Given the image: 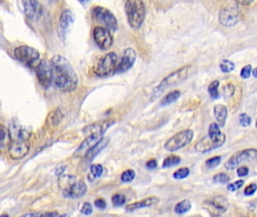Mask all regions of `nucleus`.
Here are the masks:
<instances>
[{
  "label": "nucleus",
  "instance_id": "f257e3e1",
  "mask_svg": "<svg viewBox=\"0 0 257 217\" xmlns=\"http://www.w3.org/2000/svg\"><path fill=\"white\" fill-rule=\"evenodd\" d=\"M50 62L54 85L63 92L75 91L79 83V78L69 60L63 56L55 55Z\"/></svg>",
  "mask_w": 257,
  "mask_h": 217
},
{
  "label": "nucleus",
  "instance_id": "f03ea898",
  "mask_svg": "<svg viewBox=\"0 0 257 217\" xmlns=\"http://www.w3.org/2000/svg\"><path fill=\"white\" fill-rule=\"evenodd\" d=\"M29 136V133L17 124L11 127L9 137L12 140V143L8 148V154L11 159L17 160L27 155L30 148Z\"/></svg>",
  "mask_w": 257,
  "mask_h": 217
},
{
  "label": "nucleus",
  "instance_id": "7ed1b4c3",
  "mask_svg": "<svg viewBox=\"0 0 257 217\" xmlns=\"http://www.w3.org/2000/svg\"><path fill=\"white\" fill-rule=\"evenodd\" d=\"M226 140L227 137L225 134L220 131V125L218 123L213 122L210 125L208 135L196 143L195 150L199 153H208L222 147Z\"/></svg>",
  "mask_w": 257,
  "mask_h": 217
},
{
  "label": "nucleus",
  "instance_id": "20e7f679",
  "mask_svg": "<svg viewBox=\"0 0 257 217\" xmlns=\"http://www.w3.org/2000/svg\"><path fill=\"white\" fill-rule=\"evenodd\" d=\"M192 66H185L171 72V74L165 78L159 85L153 90L152 94V100H155L160 97L164 91L168 88L175 86L184 82L191 74Z\"/></svg>",
  "mask_w": 257,
  "mask_h": 217
},
{
  "label": "nucleus",
  "instance_id": "39448f33",
  "mask_svg": "<svg viewBox=\"0 0 257 217\" xmlns=\"http://www.w3.org/2000/svg\"><path fill=\"white\" fill-rule=\"evenodd\" d=\"M125 11L130 26L139 29L146 17V5L143 0H127Z\"/></svg>",
  "mask_w": 257,
  "mask_h": 217
},
{
  "label": "nucleus",
  "instance_id": "423d86ee",
  "mask_svg": "<svg viewBox=\"0 0 257 217\" xmlns=\"http://www.w3.org/2000/svg\"><path fill=\"white\" fill-rule=\"evenodd\" d=\"M119 58L115 52H109L100 57L94 66V72L99 77L109 76L116 72L119 66Z\"/></svg>",
  "mask_w": 257,
  "mask_h": 217
},
{
  "label": "nucleus",
  "instance_id": "0eeeda50",
  "mask_svg": "<svg viewBox=\"0 0 257 217\" xmlns=\"http://www.w3.org/2000/svg\"><path fill=\"white\" fill-rule=\"evenodd\" d=\"M93 18L111 32L118 29V21L116 16L108 8L103 6H96L91 11Z\"/></svg>",
  "mask_w": 257,
  "mask_h": 217
},
{
  "label": "nucleus",
  "instance_id": "6e6552de",
  "mask_svg": "<svg viewBox=\"0 0 257 217\" xmlns=\"http://www.w3.org/2000/svg\"><path fill=\"white\" fill-rule=\"evenodd\" d=\"M194 133L192 130H184L174 134L165 143V149L168 152H176L191 143Z\"/></svg>",
  "mask_w": 257,
  "mask_h": 217
},
{
  "label": "nucleus",
  "instance_id": "1a4fd4ad",
  "mask_svg": "<svg viewBox=\"0 0 257 217\" xmlns=\"http://www.w3.org/2000/svg\"><path fill=\"white\" fill-rule=\"evenodd\" d=\"M246 162H257V150L246 149L237 152L224 164L226 169L231 171L237 168L239 165Z\"/></svg>",
  "mask_w": 257,
  "mask_h": 217
},
{
  "label": "nucleus",
  "instance_id": "9d476101",
  "mask_svg": "<svg viewBox=\"0 0 257 217\" xmlns=\"http://www.w3.org/2000/svg\"><path fill=\"white\" fill-rule=\"evenodd\" d=\"M14 54L19 61L28 66H32L39 61L40 54L32 47L28 45H20L14 49Z\"/></svg>",
  "mask_w": 257,
  "mask_h": 217
},
{
  "label": "nucleus",
  "instance_id": "9b49d317",
  "mask_svg": "<svg viewBox=\"0 0 257 217\" xmlns=\"http://www.w3.org/2000/svg\"><path fill=\"white\" fill-rule=\"evenodd\" d=\"M240 11L236 7H225L220 10L219 14V21L222 26L227 27L236 26L240 22Z\"/></svg>",
  "mask_w": 257,
  "mask_h": 217
},
{
  "label": "nucleus",
  "instance_id": "f8f14e48",
  "mask_svg": "<svg viewBox=\"0 0 257 217\" xmlns=\"http://www.w3.org/2000/svg\"><path fill=\"white\" fill-rule=\"evenodd\" d=\"M35 74L42 86L45 88L49 87L53 82L51 62L45 60H40L35 67Z\"/></svg>",
  "mask_w": 257,
  "mask_h": 217
},
{
  "label": "nucleus",
  "instance_id": "ddd939ff",
  "mask_svg": "<svg viewBox=\"0 0 257 217\" xmlns=\"http://www.w3.org/2000/svg\"><path fill=\"white\" fill-rule=\"evenodd\" d=\"M93 36L97 46L102 50H108L113 44V37L111 31L103 27L96 26L93 30Z\"/></svg>",
  "mask_w": 257,
  "mask_h": 217
},
{
  "label": "nucleus",
  "instance_id": "4468645a",
  "mask_svg": "<svg viewBox=\"0 0 257 217\" xmlns=\"http://www.w3.org/2000/svg\"><path fill=\"white\" fill-rule=\"evenodd\" d=\"M230 203L225 197L217 196L205 202V208H206L212 216L222 215L227 212Z\"/></svg>",
  "mask_w": 257,
  "mask_h": 217
},
{
  "label": "nucleus",
  "instance_id": "2eb2a0df",
  "mask_svg": "<svg viewBox=\"0 0 257 217\" xmlns=\"http://www.w3.org/2000/svg\"><path fill=\"white\" fill-rule=\"evenodd\" d=\"M74 21L75 15L72 11L66 10L62 13L57 25V33L60 39H64L66 38L68 31L69 30Z\"/></svg>",
  "mask_w": 257,
  "mask_h": 217
},
{
  "label": "nucleus",
  "instance_id": "dca6fc26",
  "mask_svg": "<svg viewBox=\"0 0 257 217\" xmlns=\"http://www.w3.org/2000/svg\"><path fill=\"white\" fill-rule=\"evenodd\" d=\"M23 8L26 17L31 20H38L42 15V5L37 0H23Z\"/></svg>",
  "mask_w": 257,
  "mask_h": 217
},
{
  "label": "nucleus",
  "instance_id": "f3484780",
  "mask_svg": "<svg viewBox=\"0 0 257 217\" xmlns=\"http://www.w3.org/2000/svg\"><path fill=\"white\" fill-rule=\"evenodd\" d=\"M103 134H91L88 136L86 139H85L83 142L81 143L80 146L78 147L76 151L75 152L74 156L80 157V156H85L88 151L94 147L97 143L103 139Z\"/></svg>",
  "mask_w": 257,
  "mask_h": 217
},
{
  "label": "nucleus",
  "instance_id": "a211bd4d",
  "mask_svg": "<svg viewBox=\"0 0 257 217\" xmlns=\"http://www.w3.org/2000/svg\"><path fill=\"white\" fill-rule=\"evenodd\" d=\"M87 190L88 187L85 182L82 180L76 181L70 187L63 190V196L69 199H79L86 194Z\"/></svg>",
  "mask_w": 257,
  "mask_h": 217
},
{
  "label": "nucleus",
  "instance_id": "6ab92c4d",
  "mask_svg": "<svg viewBox=\"0 0 257 217\" xmlns=\"http://www.w3.org/2000/svg\"><path fill=\"white\" fill-rule=\"evenodd\" d=\"M136 60H137L136 51L133 48H127L122 54V59H121L116 72L122 73V72H126L134 66Z\"/></svg>",
  "mask_w": 257,
  "mask_h": 217
},
{
  "label": "nucleus",
  "instance_id": "aec40b11",
  "mask_svg": "<svg viewBox=\"0 0 257 217\" xmlns=\"http://www.w3.org/2000/svg\"><path fill=\"white\" fill-rule=\"evenodd\" d=\"M115 123V121L113 119H107V120L100 121V122H96V123L92 124V125L87 126L84 129L85 133L88 134V135L91 134H103L110 128V126Z\"/></svg>",
  "mask_w": 257,
  "mask_h": 217
},
{
  "label": "nucleus",
  "instance_id": "412c9836",
  "mask_svg": "<svg viewBox=\"0 0 257 217\" xmlns=\"http://www.w3.org/2000/svg\"><path fill=\"white\" fill-rule=\"evenodd\" d=\"M159 202V199L156 196H152V197L146 198L140 202H135V203L131 204L128 205L125 208L128 212H133L136 210L142 209V208H149V207L154 206L158 205Z\"/></svg>",
  "mask_w": 257,
  "mask_h": 217
},
{
  "label": "nucleus",
  "instance_id": "4be33fe9",
  "mask_svg": "<svg viewBox=\"0 0 257 217\" xmlns=\"http://www.w3.org/2000/svg\"><path fill=\"white\" fill-rule=\"evenodd\" d=\"M214 114L220 128L225 126L227 114H228L227 108L224 105H216L214 108Z\"/></svg>",
  "mask_w": 257,
  "mask_h": 217
},
{
  "label": "nucleus",
  "instance_id": "5701e85b",
  "mask_svg": "<svg viewBox=\"0 0 257 217\" xmlns=\"http://www.w3.org/2000/svg\"><path fill=\"white\" fill-rule=\"evenodd\" d=\"M109 142V140H108L107 138L102 139L99 143H97L94 147H92V148L87 153V154L85 155L84 157L86 158L88 160H91L93 158L95 157L96 155L98 154L102 150H103V149L107 146Z\"/></svg>",
  "mask_w": 257,
  "mask_h": 217
},
{
  "label": "nucleus",
  "instance_id": "b1692460",
  "mask_svg": "<svg viewBox=\"0 0 257 217\" xmlns=\"http://www.w3.org/2000/svg\"><path fill=\"white\" fill-rule=\"evenodd\" d=\"M180 95H181V92L179 90L171 91L162 99V101H161V106H168V105L174 103L180 98Z\"/></svg>",
  "mask_w": 257,
  "mask_h": 217
},
{
  "label": "nucleus",
  "instance_id": "393cba45",
  "mask_svg": "<svg viewBox=\"0 0 257 217\" xmlns=\"http://www.w3.org/2000/svg\"><path fill=\"white\" fill-rule=\"evenodd\" d=\"M192 204L190 201L186 200L182 201V202H179L175 208H174V212L177 214H183L189 212L191 210Z\"/></svg>",
  "mask_w": 257,
  "mask_h": 217
},
{
  "label": "nucleus",
  "instance_id": "a878e982",
  "mask_svg": "<svg viewBox=\"0 0 257 217\" xmlns=\"http://www.w3.org/2000/svg\"><path fill=\"white\" fill-rule=\"evenodd\" d=\"M180 162H181V159H180V156H170L164 160L163 164H162V168H172V167L179 165Z\"/></svg>",
  "mask_w": 257,
  "mask_h": 217
},
{
  "label": "nucleus",
  "instance_id": "bb28decb",
  "mask_svg": "<svg viewBox=\"0 0 257 217\" xmlns=\"http://www.w3.org/2000/svg\"><path fill=\"white\" fill-rule=\"evenodd\" d=\"M220 68L224 73H230V72H233L235 68H236V65L231 60L224 59V60H222L220 62Z\"/></svg>",
  "mask_w": 257,
  "mask_h": 217
},
{
  "label": "nucleus",
  "instance_id": "cd10ccee",
  "mask_svg": "<svg viewBox=\"0 0 257 217\" xmlns=\"http://www.w3.org/2000/svg\"><path fill=\"white\" fill-rule=\"evenodd\" d=\"M219 86H220V82L217 80L211 82L209 86H208V93H209L211 98L214 99V100L218 99L219 97H220V93H219L218 91Z\"/></svg>",
  "mask_w": 257,
  "mask_h": 217
},
{
  "label": "nucleus",
  "instance_id": "c85d7f7f",
  "mask_svg": "<svg viewBox=\"0 0 257 217\" xmlns=\"http://www.w3.org/2000/svg\"><path fill=\"white\" fill-rule=\"evenodd\" d=\"M190 171L188 168H181L180 169L174 171L173 174V177L175 180H183V179L187 178L190 175Z\"/></svg>",
  "mask_w": 257,
  "mask_h": 217
},
{
  "label": "nucleus",
  "instance_id": "c756f323",
  "mask_svg": "<svg viewBox=\"0 0 257 217\" xmlns=\"http://www.w3.org/2000/svg\"><path fill=\"white\" fill-rule=\"evenodd\" d=\"M136 173L134 170H127L121 175V180L123 183H130L135 178Z\"/></svg>",
  "mask_w": 257,
  "mask_h": 217
},
{
  "label": "nucleus",
  "instance_id": "7c9ffc66",
  "mask_svg": "<svg viewBox=\"0 0 257 217\" xmlns=\"http://www.w3.org/2000/svg\"><path fill=\"white\" fill-rule=\"evenodd\" d=\"M213 180L217 184H227V183L230 182V177L225 173H220L214 176Z\"/></svg>",
  "mask_w": 257,
  "mask_h": 217
},
{
  "label": "nucleus",
  "instance_id": "2f4dec72",
  "mask_svg": "<svg viewBox=\"0 0 257 217\" xmlns=\"http://www.w3.org/2000/svg\"><path fill=\"white\" fill-rule=\"evenodd\" d=\"M221 156H215V157L211 158V159H208L205 162L207 168L209 169H213V168H216L220 165L221 162Z\"/></svg>",
  "mask_w": 257,
  "mask_h": 217
},
{
  "label": "nucleus",
  "instance_id": "473e14b6",
  "mask_svg": "<svg viewBox=\"0 0 257 217\" xmlns=\"http://www.w3.org/2000/svg\"><path fill=\"white\" fill-rule=\"evenodd\" d=\"M113 205L116 207H121L126 203V197L124 195L116 194L112 199Z\"/></svg>",
  "mask_w": 257,
  "mask_h": 217
},
{
  "label": "nucleus",
  "instance_id": "72a5a7b5",
  "mask_svg": "<svg viewBox=\"0 0 257 217\" xmlns=\"http://www.w3.org/2000/svg\"><path fill=\"white\" fill-rule=\"evenodd\" d=\"M239 123L244 128L250 126L251 124V118L245 113H242L239 117Z\"/></svg>",
  "mask_w": 257,
  "mask_h": 217
},
{
  "label": "nucleus",
  "instance_id": "f704fd0d",
  "mask_svg": "<svg viewBox=\"0 0 257 217\" xmlns=\"http://www.w3.org/2000/svg\"><path fill=\"white\" fill-rule=\"evenodd\" d=\"M91 173L94 177L98 178L103 172V168L100 165H92L91 166Z\"/></svg>",
  "mask_w": 257,
  "mask_h": 217
},
{
  "label": "nucleus",
  "instance_id": "c9c22d12",
  "mask_svg": "<svg viewBox=\"0 0 257 217\" xmlns=\"http://www.w3.org/2000/svg\"><path fill=\"white\" fill-rule=\"evenodd\" d=\"M244 184H245V181H244V180H237L236 182L229 184V185L227 186V189H228L229 191L230 192L237 191L238 190H239V189L243 187Z\"/></svg>",
  "mask_w": 257,
  "mask_h": 217
},
{
  "label": "nucleus",
  "instance_id": "e433bc0d",
  "mask_svg": "<svg viewBox=\"0 0 257 217\" xmlns=\"http://www.w3.org/2000/svg\"><path fill=\"white\" fill-rule=\"evenodd\" d=\"M251 72H252V66L251 65H247L245 67L242 68L241 71V77L244 79H248L251 77Z\"/></svg>",
  "mask_w": 257,
  "mask_h": 217
},
{
  "label": "nucleus",
  "instance_id": "4c0bfd02",
  "mask_svg": "<svg viewBox=\"0 0 257 217\" xmlns=\"http://www.w3.org/2000/svg\"><path fill=\"white\" fill-rule=\"evenodd\" d=\"M80 211L82 214H85V215H90L93 212L92 205L88 202H85L82 208H80Z\"/></svg>",
  "mask_w": 257,
  "mask_h": 217
},
{
  "label": "nucleus",
  "instance_id": "58836bf2",
  "mask_svg": "<svg viewBox=\"0 0 257 217\" xmlns=\"http://www.w3.org/2000/svg\"><path fill=\"white\" fill-rule=\"evenodd\" d=\"M257 185L256 184H251L250 185H248V187L245 188V196H253L254 193L257 192Z\"/></svg>",
  "mask_w": 257,
  "mask_h": 217
},
{
  "label": "nucleus",
  "instance_id": "ea45409f",
  "mask_svg": "<svg viewBox=\"0 0 257 217\" xmlns=\"http://www.w3.org/2000/svg\"><path fill=\"white\" fill-rule=\"evenodd\" d=\"M235 91H236V88H235L234 85L229 84L226 87L225 91H224V96H225L226 98H230V97H233Z\"/></svg>",
  "mask_w": 257,
  "mask_h": 217
},
{
  "label": "nucleus",
  "instance_id": "a19ab883",
  "mask_svg": "<svg viewBox=\"0 0 257 217\" xmlns=\"http://www.w3.org/2000/svg\"><path fill=\"white\" fill-rule=\"evenodd\" d=\"M8 131H7L6 128L1 125V147H3L4 142H5V139H6L7 134H8Z\"/></svg>",
  "mask_w": 257,
  "mask_h": 217
},
{
  "label": "nucleus",
  "instance_id": "79ce46f5",
  "mask_svg": "<svg viewBox=\"0 0 257 217\" xmlns=\"http://www.w3.org/2000/svg\"><path fill=\"white\" fill-rule=\"evenodd\" d=\"M237 174L239 177H245L249 174V169H248V167H240V168H238Z\"/></svg>",
  "mask_w": 257,
  "mask_h": 217
},
{
  "label": "nucleus",
  "instance_id": "37998d69",
  "mask_svg": "<svg viewBox=\"0 0 257 217\" xmlns=\"http://www.w3.org/2000/svg\"><path fill=\"white\" fill-rule=\"evenodd\" d=\"M94 205L98 209L103 210L106 208V202H105L104 199H98L94 202Z\"/></svg>",
  "mask_w": 257,
  "mask_h": 217
},
{
  "label": "nucleus",
  "instance_id": "c03bdc74",
  "mask_svg": "<svg viewBox=\"0 0 257 217\" xmlns=\"http://www.w3.org/2000/svg\"><path fill=\"white\" fill-rule=\"evenodd\" d=\"M158 164L155 159H151L149 162H146V167L150 170L156 169L157 168Z\"/></svg>",
  "mask_w": 257,
  "mask_h": 217
},
{
  "label": "nucleus",
  "instance_id": "a18cd8bd",
  "mask_svg": "<svg viewBox=\"0 0 257 217\" xmlns=\"http://www.w3.org/2000/svg\"><path fill=\"white\" fill-rule=\"evenodd\" d=\"M238 3L242 5H249L255 1V0H236Z\"/></svg>",
  "mask_w": 257,
  "mask_h": 217
},
{
  "label": "nucleus",
  "instance_id": "49530a36",
  "mask_svg": "<svg viewBox=\"0 0 257 217\" xmlns=\"http://www.w3.org/2000/svg\"><path fill=\"white\" fill-rule=\"evenodd\" d=\"M78 2H80L81 5L83 7H86L90 2H92L93 0H77Z\"/></svg>",
  "mask_w": 257,
  "mask_h": 217
},
{
  "label": "nucleus",
  "instance_id": "de8ad7c7",
  "mask_svg": "<svg viewBox=\"0 0 257 217\" xmlns=\"http://www.w3.org/2000/svg\"><path fill=\"white\" fill-rule=\"evenodd\" d=\"M253 75H254V77L257 79V67L253 70Z\"/></svg>",
  "mask_w": 257,
  "mask_h": 217
},
{
  "label": "nucleus",
  "instance_id": "09e8293b",
  "mask_svg": "<svg viewBox=\"0 0 257 217\" xmlns=\"http://www.w3.org/2000/svg\"><path fill=\"white\" fill-rule=\"evenodd\" d=\"M256 127H257V122H256Z\"/></svg>",
  "mask_w": 257,
  "mask_h": 217
},
{
  "label": "nucleus",
  "instance_id": "8fccbe9b",
  "mask_svg": "<svg viewBox=\"0 0 257 217\" xmlns=\"http://www.w3.org/2000/svg\"><path fill=\"white\" fill-rule=\"evenodd\" d=\"M51 1H58V0H51Z\"/></svg>",
  "mask_w": 257,
  "mask_h": 217
}]
</instances>
